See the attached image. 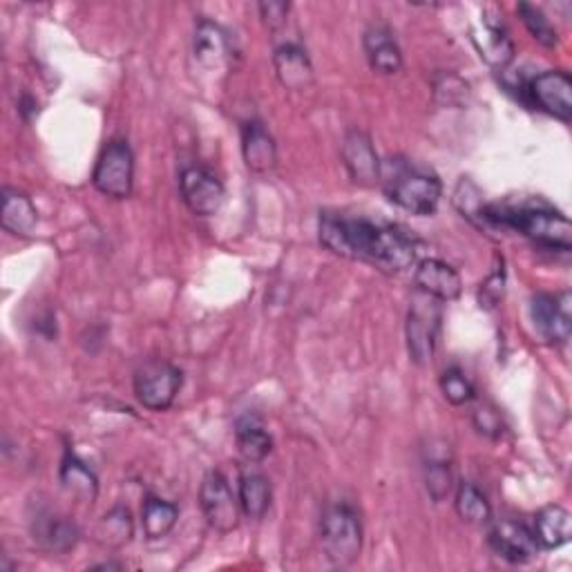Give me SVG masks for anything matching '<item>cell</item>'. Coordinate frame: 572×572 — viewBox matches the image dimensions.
I'll return each instance as SVG.
<instances>
[{"mask_svg": "<svg viewBox=\"0 0 572 572\" xmlns=\"http://www.w3.org/2000/svg\"><path fill=\"white\" fill-rule=\"evenodd\" d=\"M321 242L347 260L364 262L385 273H403L416 262L418 246L403 228L334 213L321 217Z\"/></svg>", "mask_w": 572, "mask_h": 572, "instance_id": "6da1fadb", "label": "cell"}, {"mask_svg": "<svg viewBox=\"0 0 572 572\" xmlns=\"http://www.w3.org/2000/svg\"><path fill=\"white\" fill-rule=\"evenodd\" d=\"M503 291H505V276H503V271H496L494 276H490V278L481 284V293H479L481 306H485V309L496 306L498 300L503 298Z\"/></svg>", "mask_w": 572, "mask_h": 572, "instance_id": "836d02e7", "label": "cell"}, {"mask_svg": "<svg viewBox=\"0 0 572 572\" xmlns=\"http://www.w3.org/2000/svg\"><path fill=\"white\" fill-rule=\"evenodd\" d=\"M242 155L246 168L256 175H267L278 164L276 139L260 121H246L242 125Z\"/></svg>", "mask_w": 572, "mask_h": 572, "instance_id": "9a60e30c", "label": "cell"}, {"mask_svg": "<svg viewBox=\"0 0 572 572\" xmlns=\"http://www.w3.org/2000/svg\"><path fill=\"white\" fill-rule=\"evenodd\" d=\"M362 47L373 72L385 77L401 72L403 52L388 25H369L362 36Z\"/></svg>", "mask_w": 572, "mask_h": 572, "instance_id": "5bb4252c", "label": "cell"}, {"mask_svg": "<svg viewBox=\"0 0 572 572\" xmlns=\"http://www.w3.org/2000/svg\"><path fill=\"white\" fill-rule=\"evenodd\" d=\"M528 94L539 110L570 123L572 121V79L561 70H548L535 77L528 86Z\"/></svg>", "mask_w": 572, "mask_h": 572, "instance_id": "8fae6325", "label": "cell"}, {"mask_svg": "<svg viewBox=\"0 0 572 572\" xmlns=\"http://www.w3.org/2000/svg\"><path fill=\"white\" fill-rule=\"evenodd\" d=\"M440 392H442L445 401L457 405V407L472 403L474 396H476L474 385L470 383V380H468L459 369H450V371L442 373V378H440Z\"/></svg>", "mask_w": 572, "mask_h": 572, "instance_id": "f546056e", "label": "cell"}, {"mask_svg": "<svg viewBox=\"0 0 572 572\" xmlns=\"http://www.w3.org/2000/svg\"><path fill=\"white\" fill-rule=\"evenodd\" d=\"M202 513L211 528L222 535L237 530L239 526V498H235L228 481L220 472H209L200 490Z\"/></svg>", "mask_w": 572, "mask_h": 572, "instance_id": "ba28073f", "label": "cell"}, {"mask_svg": "<svg viewBox=\"0 0 572 572\" xmlns=\"http://www.w3.org/2000/svg\"><path fill=\"white\" fill-rule=\"evenodd\" d=\"M570 513L561 505H548L535 519V539L546 550H557L570 541Z\"/></svg>", "mask_w": 572, "mask_h": 572, "instance_id": "603a6c76", "label": "cell"}, {"mask_svg": "<svg viewBox=\"0 0 572 572\" xmlns=\"http://www.w3.org/2000/svg\"><path fill=\"white\" fill-rule=\"evenodd\" d=\"M479 224H494L503 228L519 231L524 237L541 244L546 248L570 250L572 226L565 215L548 206H519V209H498L490 206L481 211Z\"/></svg>", "mask_w": 572, "mask_h": 572, "instance_id": "3957f363", "label": "cell"}, {"mask_svg": "<svg viewBox=\"0 0 572 572\" xmlns=\"http://www.w3.org/2000/svg\"><path fill=\"white\" fill-rule=\"evenodd\" d=\"M60 485L83 503H94L99 496L97 474L75 455H68L60 463Z\"/></svg>", "mask_w": 572, "mask_h": 572, "instance_id": "cb8c5ba5", "label": "cell"}, {"mask_svg": "<svg viewBox=\"0 0 572 572\" xmlns=\"http://www.w3.org/2000/svg\"><path fill=\"white\" fill-rule=\"evenodd\" d=\"M321 541L327 559L334 565H351L362 550V526L354 507L332 505L321 524Z\"/></svg>", "mask_w": 572, "mask_h": 572, "instance_id": "277c9868", "label": "cell"}, {"mask_svg": "<svg viewBox=\"0 0 572 572\" xmlns=\"http://www.w3.org/2000/svg\"><path fill=\"white\" fill-rule=\"evenodd\" d=\"M452 470L445 461H429L425 466V487L434 503L448 498V494L452 492Z\"/></svg>", "mask_w": 572, "mask_h": 572, "instance_id": "4dcf8cb0", "label": "cell"}, {"mask_svg": "<svg viewBox=\"0 0 572 572\" xmlns=\"http://www.w3.org/2000/svg\"><path fill=\"white\" fill-rule=\"evenodd\" d=\"M193 54L204 70H222L231 58L228 34L211 21H200L193 36Z\"/></svg>", "mask_w": 572, "mask_h": 572, "instance_id": "ac0fdd59", "label": "cell"}, {"mask_svg": "<svg viewBox=\"0 0 572 572\" xmlns=\"http://www.w3.org/2000/svg\"><path fill=\"white\" fill-rule=\"evenodd\" d=\"M273 66H276V77L278 81L287 88V90H306L313 86L315 75H313V66L306 56V52L293 43H287L282 47L276 49L273 56Z\"/></svg>", "mask_w": 572, "mask_h": 572, "instance_id": "d6986e66", "label": "cell"}, {"mask_svg": "<svg viewBox=\"0 0 572 572\" xmlns=\"http://www.w3.org/2000/svg\"><path fill=\"white\" fill-rule=\"evenodd\" d=\"M414 282L418 287L420 293H427L431 298H436L438 302H452L459 300L461 291H463V282L461 276L457 273V269H452L450 265H445L440 260H423L414 273Z\"/></svg>", "mask_w": 572, "mask_h": 572, "instance_id": "2e32d148", "label": "cell"}, {"mask_svg": "<svg viewBox=\"0 0 572 572\" xmlns=\"http://www.w3.org/2000/svg\"><path fill=\"white\" fill-rule=\"evenodd\" d=\"M258 10H260V16H262V21L269 30H280L287 23L291 5L280 3V0H269V3H260Z\"/></svg>", "mask_w": 572, "mask_h": 572, "instance_id": "d6a6232c", "label": "cell"}, {"mask_svg": "<svg viewBox=\"0 0 572 572\" xmlns=\"http://www.w3.org/2000/svg\"><path fill=\"white\" fill-rule=\"evenodd\" d=\"M135 535V524L128 507H112L108 515H103L94 528V537L103 548H123L128 546Z\"/></svg>", "mask_w": 572, "mask_h": 572, "instance_id": "d4e9b609", "label": "cell"}, {"mask_svg": "<svg viewBox=\"0 0 572 572\" xmlns=\"http://www.w3.org/2000/svg\"><path fill=\"white\" fill-rule=\"evenodd\" d=\"M239 507L248 519H262L271 507V483L265 474L248 472L239 479Z\"/></svg>", "mask_w": 572, "mask_h": 572, "instance_id": "484cf974", "label": "cell"}, {"mask_svg": "<svg viewBox=\"0 0 572 572\" xmlns=\"http://www.w3.org/2000/svg\"><path fill=\"white\" fill-rule=\"evenodd\" d=\"M570 293H537L530 300V317L537 334L550 345H561L570 338L572 313H570Z\"/></svg>", "mask_w": 572, "mask_h": 572, "instance_id": "30bf717a", "label": "cell"}, {"mask_svg": "<svg viewBox=\"0 0 572 572\" xmlns=\"http://www.w3.org/2000/svg\"><path fill=\"white\" fill-rule=\"evenodd\" d=\"M472 43L481 58L492 68L503 70L515 60V45L498 21L483 19L481 25L472 32Z\"/></svg>", "mask_w": 572, "mask_h": 572, "instance_id": "e0dca14e", "label": "cell"}, {"mask_svg": "<svg viewBox=\"0 0 572 572\" xmlns=\"http://www.w3.org/2000/svg\"><path fill=\"white\" fill-rule=\"evenodd\" d=\"M92 183L101 195L112 200H128L135 183V155L125 139H110L94 166Z\"/></svg>", "mask_w": 572, "mask_h": 572, "instance_id": "5b68a950", "label": "cell"}, {"mask_svg": "<svg viewBox=\"0 0 572 572\" xmlns=\"http://www.w3.org/2000/svg\"><path fill=\"white\" fill-rule=\"evenodd\" d=\"M380 183H383L390 202L412 215H434L440 204V179L405 159L396 157L380 166Z\"/></svg>", "mask_w": 572, "mask_h": 572, "instance_id": "7a4b0ae2", "label": "cell"}, {"mask_svg": "<svg viewBox=\"0 0 572 572\" xmlns=\"http://www.w3.org/2000/svg\"><path fill=\"white\" fill-rule=\"evenodd\" d=\"M440 302L427 293H416L407 313V351L412 362L418 367H425L434 358L436 349V338L440 329Z\"/></svg>", "mask_w": 572, "mask_h": 572, "instance_id": "8992f818", "label": "cell"}, {"mask_svg": "<svg viewBox=\"0 0 572 572\" xmlns=\"http://www.w3.org/2000/svg\"><path fill=\"white\" fill-rule=\"evenodd\" d=\"M179 190L183 204L200 217L215 215L226 198L224 183L209 168L188 166L181 170Z\"/></svg>", "mask_w": 572, "mask_h": 572, "instance_id": "9c48e42d", "label": "cell"}, {"mask_svg": "<svg viewBox=\"0 0 572 572\" xmlns=\"http://www.w3.org/2000/svg\"><path fill=\"white\" fill-rule=\"evenodd\" d=\"M235 440L242 459L248 463L265 461L273 450V438L267 431L262 418L256 414H244L242 418H237Z\"/></svg>", "mask_w": 572, "mask_h": 572, "instance_id": "44dd1931", "label": "cell"}, {"mask_svg": "<svg viewBox=\"0 0 572 572\" xmlns=\"http://www.w3.org/2000/svg\"><path fill=\"white\" fill-rule=\"evenodd\" d=\"M0 224L12 235L27 237L38 224V213L32 200L21 193L19 188H3V211H0Z\"/></svg>", "mask_w": 572, "mask_h": 572, "instance_id": "7402d4cb", "label": "cell"}, {"mask_svg": "<svg viewBox=\"0 0 572 572\" xmlns=\"http://www.w3.org/2000/svg\"><path fill=\"white\" fill-rule=\"evenodd\" d=\"M517 14L524 21L526 30L530 32V36L541 43L543 47H557L559 45V34L552 27V23L546 19V14L530 3H519L517 5Z\"/></svg>", "mask_w": 572, "mask_h": 572, "instance_id": "f1b7e54d", "label": "cell"}, {"mask_svg": "<svg viewBox=\"0 0 572 572\" xmlns=\"http://www.w3.org/2000/svg\"><path fill=\"white\" fill-rule=\"evenodd\" d=\"M490 546L507 563H528L539 552L535 532L517 521H498L490 530Z\"/></svg>", "mask_w": 572, "mask_h": 572, "instance_id": "4fadbf2b", "label": "cell"}, {"mask_svg": "<svg viewBox=\"0 0 572 572\" xmlns=\"http://www.w3.org/2000/svg\"><path fill=\"white\" fill-rule=\"evenodd\" d=\"M177 519H179V511L175 503H168L157 496L146 498V503L142 507V528H144L146 539H150V541L164 539L166 535H170Z\"/></svg>", "mask_w": 572, "mask_h": 572, "instance_id": "4316f807", "label": "cell"}, {"mask_svg": "<svg viewBox=\"0 0 572 572\" xmlns=\"http://www.w3.org/2000/svg\"><path fill=\"white\" fill-rule=\"evenodd\" d=\"M474 427L479 429V434H483L487 438H498L503 434V423H501L498 414L485 405L474 410Z\"/></svg>", "mask_w": 572, "mask_h": 572, "instance_id": "1f68e13d", "label": "cell"}, {"mask_svg": "<svg viewBox=\"0 0 572 572\" xmlns=\"http://www.w3.org/2000/svg\"><path fill=\"white\" fill-rule=\"evenodd\" d=\"M34 539L49 552H70L79 543V528L68 519L54 513H38L32 521Z\"/></svg>", "mask_w": 572, "mask_h": 572, "instance_id": "ffe728a7", "label": "cell"}, {"mask_svg": "<svg viewBox=\"0 0 572 572\" xmlns=\"http://www.w3.org/2000/svg\"><path fill=\"white\" fill-rule=\"evenodd\" d=\"M183 383L181 371L166 360H148L135 371V396L153 412L172 407Z\"/></svg>", "mask_w": 572, "mask_h": 572, "instance_id": "52a82bcc", "label": "cell"}, {"mask_svg": "<svg viewBox=\"0 0 572 572\" xmlns=\"http://www.w3.org/2000/svg\"><path fill=\"white\" fill-rule=\"evenodd\" d=\"M343 164L354 183L371 188L380 183V159L373 142L362 131H349L343 139Z\"/></svg>", "mask_w": 572, "mask_h": 572, "instance_id": "7c38bea8", "label": "cell"}, {"mask_svg": "<svg viewBox=\"0 0 572 572\" xmlns=\"http://www.w3.org/2000/svg\"><path fill=\"white\" fill-rule=\"evenodd\" d=\"M455 507L457 515L474 526L487 524L492 517V507L490 501L485 498V494L474 485V483H461L457 490V498H455Z\"/></svg>", "mask_w": 572, "mask_h": 572, "instance_id": "83f0119b", "label": "cell"}]
</instances>
